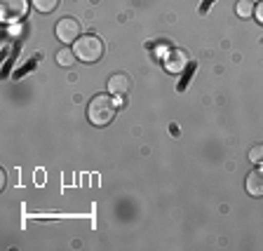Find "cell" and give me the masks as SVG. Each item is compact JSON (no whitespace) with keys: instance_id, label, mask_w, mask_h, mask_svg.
Instances as JSON below:
<instances>
[{"instance_id":"1","label":"cell","mask_w":263,"mask_h":251,"mask_svg":"<svg viewBox=\"0 0 263 251\" xmlns=\"http://www.w3.org/2000/svg\"><path fill=\"white\" fill-rule=\"evenodd\" d=\"M118 106H115L113 94H97L87 106V118L94 127H106L115 120Z\"/></svg>"},{"instance_id":"2","label":"cell","mask_w":263,"mask_h":251,"mask_svg":"<svg viewBox=\"0 0 263 251\" xmlns=\"http://www.w3.org/2000/svg\"><path fill=\"white\" fill-rule=\"evenodd\" d=\"M73 52H76V56L80 61H85V64H94V61H99L101 56H104V43H101L99 35L87 33V35H80V38L73 43Z\"/></svg>"},{"instance_id":"3","label":"cell","mask_w":263,"mask_h":251,"mask_svg":"<svg viewBox=\"0 0 263 251\" xmlns=\"http://www.w3.org/2000/svg\"><path fill=\"white\" fill-rule=\"evenodd\" d=\"M28 12V0H0V19L7 24L22 22Z\"/></svg>"},{"instance_id":"4","label":"cell","mask_w":263,"mask_h":251,"mask_svg":"<svg viewBox=\"0 0 263 251\" xmlns=\"http://www.w3.org/2000/svg\"><path fill=\"white\" fill-rule=\"evenodd\" d=\"M54 33H57V38H59L64 45H71V43H76V40L80 38V22L73 19V16H64V19H59Z\"/></svg>"},{"instance_id":"5","label":"cell","mask_w":263,"mask_h":251,"mask_svg":"<svg viewBox=\"0 0 263 251\" xmlns=\"http://www.w3.org/2000/svg\"><path fill=\"white\" fill-rule=\"evenodd\" d=\"M188 64H191V56H188L183 49H172V52H167V56H164V68L170 73H174V75L186 71Z\"/></svg>"},{"instance_id":"6","label":"cell","mask_w":263,"mask_h":251,"mask_svg":"<svg viewBox=\"0 0 263 251\" xmlns=\"http://www.w3.org/2000/svg\"><path fill=\"white\" fill-rule=\"evenodd\" d=\"M129 89H132V80L127 73H113V75L108 78V94H113V96H125Z\"/></svg>"},{"instance_id":"7","label":"cell","mask_w":263,"mask_h":251,"mask_svg":"<svg viewBox=\"0 0 263 251\" xmlns=\"http://www.w3.org/2000/svg\"><path fill=\"white\" fill-rule=\"evenodd\" d=\"M247 192L252 197H263V167L261 169H252L249 174H247Z\"/></svg>"},{"instance_id":"8","label":"cell","mask_w":263,"mask_h":251,"mask_svg":"<svg viewBox=\"0 0 263 251\" xmlns=\"http://www.w3.org/2000/svg\"><path fill=\"white\" fill-rule=\"evenodd\" d=\"M76 52L73 49H68V47H64V49H59V54H57V64L59 66H64V68H68V66H73L76 64Z\"/></svg>"},{"instance_id":"9","label":"cell","mask_w":263,"mask_h":251,"mask_svg":"<svg viewBox=\"0 0 263 251\" xmlns=\"http://www.w3.org/2000/svg\"><path fill=\"white\" fill-rule=\"evenodd\" d=\"M33 7L38 12H43V14H49V12H54L57 5H59V0H31Z\"/></svg>"},{"instance_id":"10","label":"cell","mask_w":263,"mask_h":251,"mask_svg":"<svg viewBox=\"0 0 263 251\" xmlns=\"http://www.w3.org/2000/svg\"><path fill=\"white\" fill-rule=\"evenodd\" d=\"M254 10H256V7L252 5V0H240V3L235 5L237 16H242V19H249V16L254 14Z\"/></svg>"},{"instance_id":"11","label":"cell","mask_w":263,"mask_h":251,"mask_svg":"<svg viewBox=\"0 0 263 251\" xmlns=\"http://www.w3.org/2000/svg\"><path fill=\"white\" fill-rule=\"evenodd\" d=\"M249 160L254 164H263V143H256V146L249 150Z\"/></svg>"},{"instance_id":"12","label":"cell","mask_w":263,"mask_h":251,"mask_svg":"<svg viewBox=\"0 0 263 251\" xmlns=\"http://www.w3.org/2000/svg\"><path fill=\"white\" fill-rule=\"evenodd\" d=\"M254 14H256V19H258V24H263V0L256 5V10H254Z\"/></svg>"}]
</instances>
